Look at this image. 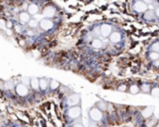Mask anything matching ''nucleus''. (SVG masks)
<instances>
[{"instance_id":"nucleus-11","label":"nucleus","mask_w":159,"mask_h":127,"mask_svg":"<svg viewBox=\"0 0 159 127\" xmlns=\"http://www.w3.org/2000/svg\"><path fill=\"white\" fill-rule=\"evenodd\" d=\"M154 113V108H151V106H148V108H145L142 112H141V114L144 117V118H150V117L153 115Z\"/></svg>"},{"instance_id":"nucleus-16","label":"nucleus","mask_w":159,"mask_h":127,"mask_svg":"<svg viewBox=\"0 0 159 127\" xmlns=\"http://www.w3.org/2000/svg\"><path fill=\"white\" fill-rule=\"evenodd\" d=\"M129 92L132 95H137V93H140V88H138V86L136 85V84H133L130 86L129 88Z\"/></svg>"},{"instance_id":"nucleus-28","label":"nucleus","mask_w":159,"mask_h":127,"mask_svg":"<svg viewBox=\"0 0 159 127\" xmlns=\"http://www.w3.org/2000/svg\"><path fill=\"white\" fill-rule=\"evenodd\" d=\"M154 15L156 16L157 18H159V7L155 8V9H154Z\"/></svg>"},{"instance_id":"nucleus-7","label":"nucleus","mask_w":159,"mask_h":127,"mask_svg":"<svg viewBox=\"0 0 159 127\" xmlns=\"http://www.w3.org/2000/svg\"><path fill=\"white\" fill-rule=\"evenodd\" d=\"M16 93L20 96H25L28 93V88L25 84H18L16 87Z\"/></svg>"},{"instance_id":"nucleus-3","label":"nucleus","mask_w":159,"mask_h":127,"mask_svg":"<svg viewBox=\"0 0 159 127\" xmlns=\"http://www.w3.org/2000/svg\"><path fill=\"white\" fill-rule=\"evenodd\" d=\"M133 9L134 11H136L138 13H145L146 11H148L149 6L147 5L146 2L136 1L133 3Z\"/></svg>"},{"instance_id":"nucleus-19","label":"nucleus","mask_w":159,"mask_h":127,"mask_svg":"<svg viewBox=\"0 0 159 127\" xmlns=\"http://www.w3.org/2000/svg\"><path fill=\"white\" fill-rule=\"evenodd\" d=\"M154 16V11H146L144 14V18L148 20V21H150L151 19H153Z\"/></svg>"},{"instance_id":"nucleus-30","label":"nucleus","mask_w":159,"mask_h":127,"mask_svg":"<svg viewBox=\"0 0 159 127\" xmlns=\"http://www.w3.org/2000/svg\"><path fill=\"white\" fill-rule=\"evenodd\" d=\"M89 127H98V126H96V124H94V123H92V124H90Z\"/></svg>"},{"instance_id":"nucleus-24","label":"nucleus","mask_w":159,"mask_h":127,"mask_svg":"<svg viewBox=\"0 0 159 127\" xmlns=\"http://www.w3.org/2000/svg\"><path fill=\"white\" fill-rule=\"evenodd\" d=\"M28 25H29L31 28H36L37 26L39 25V22H38V21H37V20L31 19V20H30V22H28Z\"/></svg>"},{"instance_id":"nucleus-15","label":"nucleus","mask_w":159,"mask_h":127,"mask_svg":"<svg viewBox=\"0 0 159 127\" xmlns=\"http://www.w3.org/2000/svg\"><path fill=\"white\" fill-rule=\"evenodd\" d=\"M30 85H31L32 89L34 90H39V79L37 78H33L30 81Z\"/></svg>"},{"instance_id":"nucleus-10","label":"nucleus","mask_w":159,"mask_h":127,"mask_svg":"<svg viewBox=\"0 0 159 127\" xmlns=\"http://www.w3.org/2000/svg\"><path fill=\"white\" fill-rule=\"evenodd\" d=\"M30 14L28 12H22L20 13V21H21L23 23H28L30 22Z\"/></svg>"},{"instance_id":"nucleus-1","label":"nucleus","mask_w":159,"mask_h":127,"mask_svg":"<svg viewBox=\"0 0 159 127\" xmlns=\"http://www.w3.org/2000/svg\"><path fill=\"white\" fill-rule=\"evenodd\" d=\"M89 118L94 122H100L103 118V113L96 106H94V108H92L89 110Z\"/></svg>"},{"instance_id":"nucleus-14","label":"nucleus","mask_w":159,"mask_h":127,"mask_svg":"<svg viewBox=\"0 0 159 127\" xmlns=\"http://www.w3.org/2000/svg\"><path fill=\"white\" fill-rule=\"evenodd\" d=\"M92 47L96 49H100L103 47V42L101 41L99 38H94L92 41Z\"/></svg>"},{"instance_id":"nucleus-25","label":"nucleus","mask_w":159,"mask_h":127,"mask_svg":"<svg viewBox=\"0 0 159 127\" xmlns=\"http://www.w3.org/2000/svg\"><path fill=\"white\" fill-rule=\"evenodd\" d=\"M93 35L96 36V38H98V36H101V32H100V27H96L93 30Z\"/></svg>"},{"instance_id":"nucleus-33","label":"nucleus","mask_w":159,"mask_h":127,"mask_svg":"<svg viewBox=\"0 0 159 127\" xmlns=\"http://www.w3.org/2000/svg\"><path fill=\"white\" fill-rule=\"evenodd\" d=\"M155 127H159V122H158V124H157L156 126H155Z\"/></svg>"},{"instance_id":"nucleus-20","label":"nucleus","mask_w":159,"mask_h":127,"mask_svg":"<svg viewBox=\"0 0 159 127\" xmlns=\"http://www.w3.org/2000/svg\"><path fill=\"white\" fill-rule=\"evenodd\" d=\"M59 85H60V83L58 82V81H51V82H50V88L52 89V90H55V89H57L59 87Z\"/></svg>"},{"instance_id":"nucleus-2","label":"nucleus","mask_w":159,"mask_h":127,"mask_svg":"<svg viewBox=\"0 0 159 127\" xmlns=\"http://www.w3.org/2000/svg\"><path fill=\"white\" fill-rule=\"evenodd\" d=\"M80 115H82V108H80V105L72 106V108H70L67 110V116H69V118L71 120L79 119Z\"/></svg>"},{"instance_id":"nucleus-29","label":"nucleus","mask_w":159,"mask_h":127,"mask_svg":"<svg viewBox=\"0 0 159 127\" xmlns=\"http://www.w3.org/2000/svg\"><path fill=\"white\" fill-rule=\"evenodd\" d=\"M72 127H84V125L82 124V123H80V122H76Z\"/></svg>"},{"instance_id":"nucleus-12","label":"nucleus","mask_w":159,"mask_h":127,"mask_svg":"<svg viewBox=\"0 0 159 127\" xmlns=\"http://www.w3.org/2000/svg\"><path fill=\"white\" fill-rule=\"evenodd\" d=\"M27 11L30 15H36L39 12V7L36 4H30L27 9Z\"/></svg>"},{"instance_id":"nucleus-21","label":"nucleus","mask_w":159,"mask_h":127,"mask_svg":"<svg viewBox=\"0 0 159 127\" xmlns=\"http://www.w3.org/2000/svg\"><path fill=\"white\" fill-rule=\"evenodd\" d=\"M151 50H152V52L159 53V41L154 42V44L151 46Z\"/></svg>"},{"instance_id":"nucleus-13","label":"nucleus","mask_w":159,"mask_h":127,"mask_svg":"<svg viewBox=\"0 0 159 127\" xmlns=\"http://www.w3.org/2000/svg\"><path fill=\"white\" fill-rule=\"evenodd\" d=\"M50 85V83L48 81V79L43 78V79H39V88L41 90H46L47 88H48V86Z\"/></svg>"},{"instance_id":"nucleus-22","label":"nucleus","mask_w":159,"mask_h":127,"mask_svg":"<svg viewBox=\"0 0 159 127\" xmlns=\"http://www.w3.org/2000/svg\"><path fill=\"white\" fill-rule=\"evenodd\" d=\"M151 95L154 96V97H158L159 96V87H154L153 89L151 90Z\"/></svg>"},{"instance_id":"nucleus-4","label":"nucleus","mask_w":159,"mask_h":127,"mask_svg":"<svg viewBox=\"0 0 159 127\" xmlns=\"http://www.w3.org/2000/svg\"><path fill=\"white\" fill-rule=\"evenodd\" d=\"M80 103V95L79 93H73V95H69L67 99V105L72 108V106H79Z\"/></svg>"},{"instance_id":"nucleus-26","label":"nucleus","mask_w":159,"mask_h":127,"mask_svg":"<svg viewBox=\"0 0 159 127\" xmlns=\"http://www.w3.org/2000/svg\"><path fill=\"white\" fill-rule=\"evenodd\" d=\"M126 89H127L126 86L124 84H122V85H120L119 87H118V91H120V92H126Z\"/></svg>"},{"instance_id":"nucleus-27","label":"nucleus","mask_w":159,"mask_h":127,"mask_svg":"<svg viewBox=\"0 0 159 127\" xmlns=\"http://www.w3.org/2000/svg\"><path fill=\"white\" fill-rule=\"evenodd\" d=\"M5 27H6L5 22L3 21V20H1V21H0V28H1V29H4Z\"/></svg>"},{"instance_id":"nucleus-9","label":"nucleus","mask_w":159,"mask_h":127,"mask_svg":"<svg viewBox=\"0 0 159 127\" xmlns=\"http://www.w3.org/2000/svg\"><path fill=\"white\" fill-rule=\"evenodd\" d=\"M121 34L119 32H112V34L110 36V41L113 44H116V43H119L121 41Z\"/></svg>"},{"instance_id":"nucleus-31","label":"nucleus","mask_w":159,"mask_h":127,"mask_svg":"<svg viewBox=\"0 0 159 127\" xmlns=\"http://www.w3.org/2000/svg\"><path fill=\"white\" fill-rule=\"evenodd\" d=\"M8 27H9V28L11 27V22H8Z\"/></svg>"},{"instance_id":"nucleus-18","label":"nucleus","mask_w":159,"mask_h":127,"mask_svg":"<svg viewBox=\"0 0 159 127\" xmlns=\"http://www.w3.org/2000/svg\"><path fill=\"white\" fill-rule=\"evenodd\" d=\"M149 58H150V60H152V61H158L159 60V53L157 52H152L149 53Z\"/></svg>"},{"instance_id":"nucleus-17","label":"nucleus","mask_w":159,"mask_h":127,"mask_svg":"<svg viewBox=\"0 0 159 127\" xmlns=\"http://www.w3.org/2000/svg\"><path fill=\"white\" fill-rule=\"evenodd\" d=\"M96 106L99 110H101V111H104V110L107 108V104H106V102H104V101H99L96 103Z\"/></svg>"},{"instance_id":"nucleus-5","label":"nucleus","mask_w":159,"mask_h":127,"mask_svg":"<svg viewBox=\"0 0 159 127\" xmlns=\"http://www.w3.org/2000/svg\"><path fill=\"white\" fill-rule=\"evenodd\" d=\"M39 26L42 30H44V31H49V30H51L53 27V22L51 19L44 18L40 21Z\"/></svg>"},{"instance_id":"nucleus-23","label":"nucleus","mask_w":159,"mask_h":127,"mask_svg":"<svg viewBox=\"0 0 159 127\" xmlns=\"http://www.w3.org/2000/svg\"><path fill=\"white\" fill-rule=\"evenodd\" d=\"M141 90H142V92L147 93L149 92H151V87L149 84H147V83H143L142 86H141Z\"/></svg>"},{"instance_id":"nucleus-8","label":"nucleus","mask_w":159,"mask_h":127,"mask_svg":"<svg viewBox=\"0 0 159 127\" xmlns=\"http://www.w3.org/2000/svg\"><path fill=\"white\" fill-rule=\"evenodd\" d=\"M55 12H56V11H55V9L53 8V7L48 6V7H46V8L44 9L43 14H44V16H45L46 18L50 19V18H52V17H53V16H55Z\"/></svg>"},{"instance_id":"nucleus-32","label":"nucleus","mask_w":159,"mask_h":127,"mask_svg":"<svg viewBox=\"0 0 159 127\" xmlns=\"http://www.w3.org/2000/svg\"><path fill=\"white\" fill-rule=\"evenodd\" d=\"M155 65H159V60L158 61H155Z\"/></svg>"},{"instance_id":"nucleus-6","label":"nucleus","mask_w":159,"mask_h":127,"mask_svg":"<svg viewBox=\"0 0 159 127\" xmlns=\"http://www.w3.org/2000/svg\"><path fill=\"white\" fill-rule=\"evenodd\" d=\"M100 32L101 36H104V38H110V36L112 34V27L108 23H103L100 26Z\"/></svg>"}]
</instances>
